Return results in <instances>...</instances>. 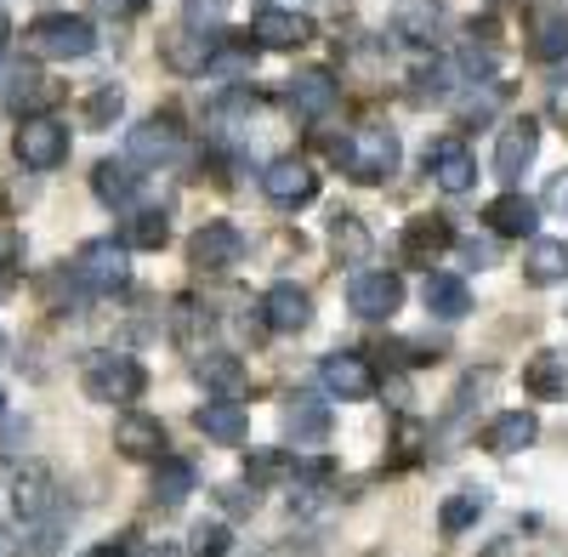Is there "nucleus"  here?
<instances>
[{"label":"nucleus","mask_w":568,"mask_h":557,"mask_svg":"<svg viewBox=\"0 0 568 557\" xmlns=\"http://www.w3.org/2000/svg\"><path fill=\"white\" fill-rule=\"evenodd\" d=\"M80 393L91 404H136L149 393V369H142L131 353H85L80 358Z\"/></svg>","instance_id":"obj_1"},{"label":"nucleus","mask_w":568,"mask_h":557,"mask_svg":"<svg viewBox=\"0 0 568 557\" xmlns=\"http://www.w3.org/2000/svg\"><path fill=\"white\" fill-rule=\"evenodd\" d=\"M23 45L34 58H52V63H80L98 52V29H91V18L80 12H45L23 29Z\"/></svg>","instance_id":"obj_2"},{"label":"nucleus","mask_w":568,"mask_h":557,"mask_svg":"<svg viewBox=\"0 0 568 557\" xmlns=\"http://www.w3.org/2000/svg\"><path fill=\"white\" fill-rule=\"evenodd\" d=\"M398 160H404L398 131H387V125H358L347 143H342V154H336V165H342L353 182H364V189L398 176Z\"/></svg>","instance_id":"obj_3"},{"label":"nucleus","mask_w":568,"mask_h":557,"mask_svg":"<svg viewBox=\"0 0 568 557\" xmlns=\"http://www.w3.org/2000/svg\"><path fill=\"white\" fill-rule=\"evenodd\" d=\"M69 273L85 296H120V291H131V251L120 240H85L74 251Z\"/></svg>","instance_id":"obj_4"},{"label":"nucleus","mask_w":568,"mask_h":557,"mask_svg":"<svg viewBox=\"0 0 568 557\" xmlns=\"http://www.w3.org/2000/svg\"><path fill=\"white\" fill-rule=\"evenodd\" d=\"M69 149H74V136H69V125H63L58 114H29V120L18 125V136H12L18 165L34 171V176L69 165Z\"/></svg>","instance_id":"obj_5"},{"label":"nucleus","mask_w":568,"mask_h":557,"mask_svg":"<svg viewBox=\"0 0 568 557\" xmlns=\"http://www.w3.org/2000/svg\"><path fill=\"white\" fill-rule=\"evenodd\" d=\"M182 154V125H176V114H149V120H136L131 131H125V160L136 165V171H160V165H171Z\"/></svg>","instance_id":"obj_6"},{"label":"nucleus","mask_w":568,"mask_h":557,"mask_svg":"<svg viewBox=\"0 0 568 557\" xmlns=\"http://www.w3.org/2000/svg\"><path fill=\"white\" fill-rule=\"evenodd\" d=\"M455 222L449 216H409L404 227H398V262L404 267H438L449 251H455Z\"/></svg>","instance_id":"obj_7"},{"label":"nucleus","mask_w":568,"mask_h":557,"mask_svg":"<svg viewBox=\"0 0 568 557\" xmlns=\"http://www.w3.org/2000/svg\"><path fill=\"white\" fill-rule=\"evenodd\" d=\"M347 307L353 318H369V324H382L404 307V278L393 267H364L347 278Z\"/></svg>","instance_id":"obj_8"},{"label":"nucleus","mask_w":568,"mask_h":557,"mask_svg":"<svg viewBox=\"0 0 568 557\" xmlns=\"http://www.w3.org/2000/svg\"><path fill=\"white\" fill-rule=\"evenodd\" d=\"M245 227L240 222H200L194 240H187V262H194L200 273H227L245 262Z\"/></svg>","instance_id":"obj_9"},{"label":"nucleus","mask_w":568,"mask_h":557,"mask_svg":"<svg viewBox=\"0 0 568 557\" xmlns=\"http://www.w3.org/2000/svg\"><path fill=\"white\" fill-rule=\"evenodd\" d=\"M262 194L278 211H302V205L318 200V171L307 160H296V154H278V160L262 165Z\"/></svg>","instance_id":"obj_10"},{"label":"nucleus","mask_w":568,"mask_h":557,"mask_svg":"<svg viewBox=\"0 0 568 557\" xmlns=\"http://www.w3.org/2000/svg\"><path fill=\"white\" fill-rule=\"evenodd\" d=\"M12 513L18 524H45L63 513V484L52 467H40V460H29V467L12 478Z\"/></svg>","instance_id":"obj_11"},{"label":"nucleus","mask_w":568,"mask_h":557,"mask_svg":"<svg viewBox=\"0 0 568 557\" xmlns=\"http://www.w3.org/2000/svg\"><path fill=\"white\" fill-rule=\"evenodd\" d=\"M535 154H540V120H535V114L506 120L500 136H495V176L506 182V189H517V182H524V171L535 165Z\"/></svg>","instance_id":"obj_12"},{"label":"nucleus","mask_w":568,"mask_h":557,"mask_svg":"<svg viewBox=\"0 0 568 557\" xmlns=\"http://www.w3.org/2000/svg\"><path fill=\"white\" fill-rule=\"evenodd\" d=\"M318 382H324L329 398H342V404H364V398H375V387H382V376H375V364L364 353H324Z\"/></svg>","instance_id":"obj_13"},{"label":"nucleus","mask_w":568,"mask_h":557,"mask_svg":"<svg viewBox=\"0 0 568 557\" xmlns=\"http://www.w3.org/2000/svg\"><path fill=\"white\" fill-rule=\"evenodd\" d=\"M524 29H529V58L535 63L568 58V0H529Z\"/></svg>","instance_id":"obj_14"},{"label":"nucleus","mask_w":568,"mask_h":557,"mask_svg":"<svg viewBox=\"0 0 568 557\" xmlns=\"http://www.w3.org/2000/svg\"><path fill=\"white\" fill-rule=\"evenodd\" d=\"M426 176H433L444 194H471L478 189V160H471V149L460 136H438V143L426 149Z\"/></svg>","instance_id":"obj_15"},{"label":"nucleus","mask_w":568,"mask_h":557,"mask_svg":"<svg viewBox=\"0 0 568 557\" xmlns=\"http://www.w3.org/2000/svg\"><path fill=\"white\" fill-rule=\"evenodd\" d=\"M251 40L262 45V52H302V45H313V18L284 12V7H262L251 18Z\"/></svg>","instance_id":"obj_16"},{"label":"nucleus","mask_w":568,"mask_h":557,"mask_svg":"<svg viewBox=\"0 0 568 557\" xmlns=\"http://www.w3.org/2000/svg\"><path fill=\"white\" fill-rule=\"evenodd\" d=\"M114 449L125 460H160L165 455V422L149 415V409H136V404H125L120 422H114Z\"/></svg>","instance_id":"obj_17"},{"label":"nucleus","mask_w":568,"mask_h":557,"mask_svg":"<svg viewBox=\"0 0 568 557\" xmlns=\"http://www.w3.org/2000/svg\"><path fill=\"white\" fill-rule=\"evenodd\" d=\"M0 98L12 103V114L18 120H29V114H52L58 103H63V85L58 80H45L40 69H29V63H12V74H7V91Z\"/></svg>","instance_id":"obj_18"},{"label":"nucleus","mask_w":568,"mask_h":557,"mask_svg":"<svg viewBox=\"0 0 568 557\" xmlns=\"http://www.w3.org/2000/svg\"><path fill=\"white\" fill-rule=\"evenodd\" d=\"M284 103H291V114H302V120H324L342 103V85H336L329 69H302V74L284 80Z\"/></svg>","instance_id":"obj_19"},{"label":"nucleus","mask_w":568,"mask_h":557,"mask_svg":"<svg viewBox=\"0 0 568 557\" xmlns=\"http://www.w3.org/2000/svg\"><path fill=\"white\" fill-rule=\"evenodd\" d=\"M262 324L278 336H302L307 324H313V291L291 285V278H278V285L262 296Z\"/></svg>","instance_id":"obj_20"},{"label":"nucleus","mask_w":568,"mask_h":557,"mask_svg":"<svg viewBox=\"0 0 568 557\" xmlns=\"http://www.w3.org/2000/svg\"><path fill=\"white\" fill-rule=\"evenodd\" d=\"M329 427H336V404L329 393H291L284 398V433L296 444H324Z\"/></svg>","instance_id":"obj_21"},{"label":"nucleus","mask_w":568,"mask_h":557,"mask_svg":"<svg viewBox=\"0 0 568 557\" xmlns=\"http://www.w3.org/2000/svg\"><path fill=\"white\" fill-rule=\"evenodd\" d=\"M194 382L216 398H245L251 393V369L240 353H194Z\"/></svg>","instance_id":"obj_22"},{"label":"nucleus","mask_w":568,"mask_h":557,"mask_svg":"<svg viewBox=\"0 0 568 557\" xmlns=\"http://www.w3.org/2000/svg\"><path fill=\"white\" fill-rule=\"evenodd\" d=\"M444 0H398L393 7V40L404 45H433L444 34Z\"/></svg>","instance_id":"obj_23"},{"label":"nucleus","mask_w":568,"mask_h":557,"mask_svg":"<svg viewBox=\"0 0 568 557\" xmlns=\"http://www.w3.org/2000/svg\"><path fill=\"white\" fill-rule=\"evenodd\" d=\"M524 393L540 398V404H562L568 398V353L562 347H540L524 364Z\"/></svg>","instance_id":"obj_24"},{"label":"nucleus","mask_w":568,"mask_h":557,"mask_svg":"<svg viewBox=\"0 0 568 557\" xmlns=\"http://www.w3.org/2000/svg\"><path fill=\"white\" fill-rule=\"evenodd\" d=\"M194 427L216 444H245L251 438V409L240 398H211V404L194 409Z\"/></svg>","instance_id":"obj_25"},{"label":"nucleus","mask_w":568,"mask_h":557,"mask_svg":"<svg viewBox=\"0 0 568 557\" xmlns=\"http://www.w3.org/2000/svg\"><path fill=\"white\" fill-rule=\"evenodd\" d=\"M484 222L495 227L500 240H529V234H535V222H540V205H535L529 194L506 189L500 200H489V205H484Z\"/></svg>","instance_id":"obj_26"},{"label":"nucleus","mask_w":568,"mask_h":557,"mask_svg":"<svg viewBox=\"0 0 568 557\" xmlns=\"http://www.w3.org/2000/svg\"><path fill=\"white\" fill-rule=\"evenodd\" d=\"M535 438H540L535 409H506V415H495V422L484 427V449L489 455H524Z\"/></svg>","instance_id":"obj_27"},{"label":"nucleus","mask_w":568,"mask_h":557,"mask_svg":"<svg viewBox=\"0 0 568 557\" xmlns=\"http://www.w3.org/2000/svg\"><path fill=\"white\" fill-rule=\"evenodd\" d=\"M420 302H426V313H433V318L455 324V318H466V313H471V285H466L460 273H426Z\"/></svg>","instance_id":"obj_28"},{"label":"nucleus","mask_w":568,"mask_h":557,"mask_svg":"<svg viewBox=\"0 0 568 557\" xmlns=\"http://www.w3.org/2000/svg\"><path fill=\"white\" fill-rule=\"evenodd\" d=\"M91 194H98L103 205H114V211H131L136 194H142V176H136L131 160H98V171H91Z\"/></svg>","instance_id":"obj_29"},{"label":"nucleus","mask_w":568,"mask_h":557,"mask_svg":"<svg viewBox=\"0 0 568 557\" xmlns=\"http://www.w3.org/2000/svg\"><path fill=\"white\" fill-rule=\"evenodd\" d=\"M211 45H216V34H200V29H182V34H171V40H160V58H165V69L171 74H187V80H205V63H211Z\"/></svg>","instance_id":"obj_30"},{"label":"nucleus","mask_w":568,"mask_h":557,"mask_svg":"<svg viewBox=\"0 0 568 557\" xmlns=\"http://www.w3.org/2000/svg\"><path fill=\"white\" fill-rule=\"evenodd\" d=\"M256 52L262 45L251 40V34H216V45H211V63H205V74L211 80H245L251 69H256Z\"/></svg>","instance_id":"obj_31"},{"label":"nucleus","mask_w":568,"mask_h":557,"mask_svg":"<svg viewBox=\"0 0 568 557\" xmlns=\"http://www.w3.org/2000/svg\"><path fill=\"white\" fill-rule=\"evenodd\" d=\"M216 331V318H211V307H200L194 296H176L171 302V342L182 347V353H205V336Z\"/></svg>","instance_id":"obj_32"},{"label":"nucleus","mask_w":568,"mask_h":557,"mask_svg":"<svg viewBox=\"0 0 568 557\" xmlns=\"http://www.w3.org/2000/svg\"><path fill=\"white\" fill-rule=\"evenodd\" d=\"M194 489H200V473H194L187 455H160L154 460V500L160 506H182Z\"/></svg>","instance_id":"obj_33"},{"label":"nucleus","mask_w":568,"mask_h":557,"mask_svg":"<svg viewBox=\"0 0 568 557\" xmlns=\"http://www.w3.org/2000/svg\"><path fill=\"white\" fill-rule=\"evenodd\" d=\"M524 278L529 285H568V240H529L524 256Z\"/></svg>","instance_id":"obj_34"},{"label":"nucleus","mask_w":568,"mask_h":557,"mask_svg":"<svg viewBox=\"0 0 568 557\" xmlns=\"http://www.w3.org/2000/svg\"><path fill=\"white\" fill-rule=\"evenodd\" d=\"M329 251H336L342 267H358V262L375 251V240H369V227H364L353 211H336V216H329Z\"/></svg>","instance_id":"obj_35"},{"label":"nucleus","mask_w":568,"mask_h":557,"mask_svg":"<svg viewBox=\"0 0 568 557\" xmlns=\"http://www.w3.org/2000/svg\"><path fill=\"white\" fill-rule=\"evenodd\" d=\"M506 98H511V85H506V80H484V85L471 80V91L455 103V120H460V125H489V120L506 109Z\"/></svg>","instance_id":"obj_36"},{"label":"nucleus","mask_w":568,"mask_h":557,"mask_svg":"<svg viewBox=\"0 0 568 557\" xmlns=\"http://www.w3.org/2000/svg\"><path fill=\"white\" fill-rule=\"evenodd\" d=\"M489 513V489H455L444 506H438V529L455 540V535H466L471 524H478Z\"/></svg>","instance_id":"obj_37"},{"label":"nucleus","mask_w":568,"mask_h":557,"mask_svg":"<svg viewBox=\"0 0 568 557\" xmlns=\"http://www.w3.org/2000/svg\"><path fill=\"white\" fill-rule=\"evenodd\" d=\"M125 251H165L171 245V216L165 211H131V222L120 227Z\"/></svg>","instance_id":"obj_38"},{"label":"nucleus","mask_w":568,"mask_h":557,"mask_svg":"<svg viewBox=\"0 0 568 557\" xmlns=\"http://www.w3.org/2000/svg\"><path fill=\"white\" fill-rule=\"evenodd\" d=\"M120 114H125V85L120 80H98V85H91V98H85V109H80L85 131H109Z\"/></svg>","instance_id":"obj_39"},{"label":"nucleus","mask_w":568,"mask_h":557,"mask_svg":"<svg viewBox=\"0 0 568 557\" xmlns=\"http://www.w3.org/2000/svg\"><path fill=\"white\" fill-rule=\"evenodd\" d=\"M455 80H460V69H455L449 58H438V63H420V69L409 74V98H415V103H444L449 91H455Z\"/></svg>","instance_id":"obj_40"},{"label":"nucleus","mask_w":568,"mask_h":557,"mask_svg":"<svg viewBox=\"0 0 568 557\" xmlns=\"http://www.w3.org/2000/svg\"><path fill=\"white\" fill-rule=\"evenodd\" d=\"M245 478H251L256 489L296 478V449H245Z\"/></svg>","instance_id":"obj_41"},{"label":"nucleus","mask_w":568,"mask_h":557,"mask_svg":"<svg viewBox=\"0 0 568 557\" xmlns=\"http://www.w3.org/2000/svg\"><path fill=\"white\" fill-rule=\"evenodd\" d=\"M227 551H233V535L222 518H200L187 529V557H227Z\"/></svg>","instance_id":"obj_42"},{"label":"nucleus","mask_w":568,"mask_h":557,"mask_svg":"<svg viewBox=\"0 0 568 557\" xmlns=\"http://www.w3.org/2000/svg\"><path fill=\"white\" fill-rule=\"evenodd\" d=\"M216 506H222L227 518H251L256 506H262V489H256L251 478H245V484H222V489H216Z\"/></svg>","instance_id":"obj_43"},{"label":"nucleus","mask_w":568,"mask_h":557,"mask_svg":"<svg viewBox=\"0 0 568 557\" xmlns=\"http://www.w3.org/2000/svg\"><path fill=\"white\" fill-rule=\"evenodd\" d=\"M222 18H227V0H182V23L200 34H216Z\"/></svg>","instance_id":"obj_44"},{"label":"nucleus","mask_w":568,"mask_h":557,"mask_svg":"<svg viewBox=\"0 0 568 557\" xmlns=\"http://www.w3.org/2000/svg\"><path fill=\"white\" fill-rule=\"evenodd\" d=\"M80 557H142V540H136V535H114V540H98V546H85Z\"/></svg>","instance_id":"obj_45"},{"label":"nucleus","mask_w":568,"mask_h":557,"mask_svg":"<svg viewBox=\"0 0 568 557\" xmlns=\"http://www.w3.org/2000/svg\"><path fill=\"white\" fill-rule=\"evenodd\" d=\"M23 256V240H18V227H0V278H7Z\"/></svg>","instance_id":"obj_46"},{"label":"nucleus","mask_w":568,"mask_h":557,"mask_svg":"<svg viewBox=\"0 0 568 557\" xmlns=\"http://www.w3.org/2000/svg\"><path fill=\"white\" fill-rule=\"evenodd\" d=\"M91 12H103V18H136L142 7H149V0H85Z\"/></svg>","instance_id":"obj_47"},{"label":"nucleus","mask_w":568,"mask_h":557,"mask_svg":"<svg viewBox=\"0 0 568 557\" xmlns=\"http://www.w3.org/2000/svg\"><path fill=\"white\" fill-rule=\"evenodd\" d=\"M546 211H557V216H568V171H557V176L546 182Z\"/></svg>","instance_id":"obj_48"},{"label":"nucleus","mask_w":568,"mask_h":557,"mask_svg":"<svg viewBox=\"0 0 568 557\" xmlns=\"http://www.w3.org/2000/svg\"><path fill=\"white\" fill-rule=\"evenodd\" d=\"M455 245H460V256H466L471 267H489V262H495V245H489V240H455Z\"/></svg>","instance_id":"obj_49"},{"label":"nucleus","mask_w":568,"mask_h":557,"mask_svg":"<svg viewBox=\"0 0 568 557\" xmlns=\"http://www.w3.org/2000/svg\"><path fill=\"white\" fill-rule=\"evenodd\" d=\"M546 114H551V120H557V125L568 131V80H557V85H551V98H546Z\"/></svg>","instance_id":"obj_50"},{"label":"nucleus","mask_w":568,"mask_h":557,"mask_svg":"<svg viewBox=\"0 0 568 557\" xmlns=\"http://www.w3.org/2000/svg\"><path fill=\"white\" fill-rule=\"evenodd\" d=\"M318 551V540H302V546H278V551H267V557H313Z\"/></svg>","instance_id":"obj_51"},{"label":"nucleus","mask_w":568,"mask_h":557,"mask_svg":"<svg viewBox=\"0 0 568 557\" xmlns=\"http://www.w3.org/2000/svg\"><path fill=\"white\" fill-rule=\"evenodd\" d=\"M142 557H182V551L171 540H160V546H142Z\"/></svg>","instance_id":"obj_52"},{"label":"nucleus","mask_w":568,"mask_h":557,"mask_svg":"<svg viewBox=\"0 0 568 557\" xmlns=\"http://www.w3.org/2000/svg\"><path fill=\"white\" fill-rule=\"evenodd\" d=\"M0 557H18V540H12V529L0 524Z\"/></svg>","instance_id":"obj_53"},{"label":"nucleus","mask_w":568,"mask_h":557,"mask_svg":"<svg viewBox=\"0 0 568 557\" xmlns=\"http://www.w3.org/2000/svg\"><path fill=\"white\" fill-rule=\"evenodd\" d=\"M7 45H12V18L0 12V52H7Z\"/></svg>","instance_id":"obj_54"},{"label":"nucleus","mask_w":568,"mask_h":557,"mask_svg":"<svg viewBox=\"0 0 568 557\" xmlns=\"http://www.w3.org/2000/svg\"><path fill=\"white\" fill-rule=\"evenodd\" d=\"M0 358H7V331H0Z\"/></svg>","instance_id":"obj_55"},{"label":"nucleus","mask_w":568,"mask_h":557,"mask_svg":"<svg viewBox=\"0 0 568 557\" xmlns=\"http://www.w3.org/2000/svg\"><path fill=\"white\" fill-rule=\"evenodd\" d=\"M0 415H7V393H0Z\"/></svg>","instance_id":"obj_56"}]
</instances>
